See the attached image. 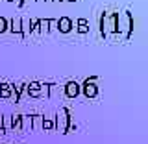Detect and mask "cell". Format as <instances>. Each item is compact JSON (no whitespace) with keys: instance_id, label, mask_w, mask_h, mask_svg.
Instances as JSON below:
<instances>
[{"instance_id":"cell-1","label":"cell","mask_w":148,"mask_h":144,"mask_svg":"<svg viewBox=\"0 0 148 144\" xmlns=\"http://www.w3.org/2000/svg\"><path fill=\"white\" fill-rule=\"evenodd\" d=\"M56 129L58 131H61L63 135H67L69 133V128H71L72 124V118H71V111H69V107H61L58 111V115H56Z\"/></svg>"},{"instance_id":"cell-2","label":"cell","mask_w":148,"mask_h":144,"mask_svg":"<svg viewBox=\"0 0 148 144\" xmlns=\"http://www.w3.org/2000/svg\"><path fill=\"white\" fill-rule=\"evenodd\" d=\"M8 30L11 31L13 35H18L21 39H26V28H24V22H22L21 17H13L8 20Z\"/></svg>"},{"instance_id":"cell-3","label":"cell","mask_w":148,"mask_h":144,"mask_svg":"<svg viewBox=\"0 0 148 144\" xmlns=\"http://www.w3.org/2000/svg\"><path fill=\"white\" fill-rule=\"evenodd\" d=\"M80 87H82L80 92H83L85 98H96V96H98V85H96V81H89L85 78L83 85H80Z\"/></svg>"},{"instance_id":"cell-4","label":"cell","mask_w":148,"mask_h":144,"mask_svg":"<svg viewBox=\"0 0 148 144\" xmlns=\"http://www.w3.org/2000/svg\"><path fill=\"white\" fill-rule=\"evenodd\" d=\"M63 91H65V96H67V98H76V96L80 94L82 87H80V83H78V81L71 80V81H67V83H65Z\"/></svg>"},{"instance_id":"cell-5","label":"cell","mask_w":148,"mask_h":144,"mask_svg":"<svg viewBox=\"0 0 148 144\" xmlns=\"http://www.w3.org/2000/svg\"><path fill=\"white\" fill-rule=\"evenodd\" d=\"M72 28H74V22L71 17H59L58 18V30L61 33H69V31H72Z\"/></svg>"},{"instance_id":"cell-6","label":"cell","mask_w":148,"mask_h":144,"mask_svg":"<svg viewBox=\"0 0 148 144\" xmlns=\"http://www.w3.org/2000/svg\"><path fill=\"white\" fill-rule=\"evenodd\" d=\"M26 92L32 98H39L41 96V81H30L26 83Z\"/></svg>"},{"instance_id":"cell-7","label":"cell","mask_w":148,"mask_h":144,"mask_svg":"<svg viewBox=\"0 0 148 144\" xmlns=\"http://www.w3.org/2000/svg\"><path fill=\"white\" fill-rule=\"evenodd\" d=\"M11 89H13V94H11V98L15 100V102H21V96L26 92V83H18V85H11Z\"/></svg>"},{"instance_id":"cell-8","label":"cell","mask_w":148,"mask_h":144,"mask_svg":"<svg viewBox=\"0 0 148 144\" xmlns=\"http://www.w3.org/2000/svg\"><path fill=\"white\" fill-rule=\"evenodd\" d=\"M11 94H13L11 83L2 81V83H0V98H11Z\"/></svg>"},{"instance_id":"cell-9","label":"cell","mask_w":148,"mask_h":144,"mask_svg":"<svg viewBox=\"0 0 148 144\" xmlns=\"http://www.w3.org/2000/svg\"><path fill=\"white\" fill-rule=\"evenodd\" d=\"M76 30H78V33H87L89 31V22H87V18H78L76 20Z\"/></svg>"},{"instance_id":"cell-10","label":"cell","mask_w":148,"mask_h":144,"mask_svg":"<svg viewBox=\"0 0 148 144\" xmlns=\"http://www.w3.org/2000/svg\"><path fill=\"white\" fill-rule=\"evenodd\" d=\"M11 128L15 131H22V115H11Z\"/></svg>"},{"instance_id":"cell-11","label":"cell","mask_w":148,"mask_h":144,"mask_svg":"<svg viewBox=\"0 0 148 144\" xmlns=\"http://www.w3.org/2000/svg\"><path fill=\"white\" fill-rule=\"evenodd\" d=\"M41 128H43L45 131H54V129H56V122H54L52 118L43 117V120H41Z\"/></svg>"},{"instance_id":"cell-12","label":"cell","mask_w":148,"mask_h":144,"mask_svg":"<svg viewBox=\"0 0 148 144\" xmlns=\"http://www.w3.org/2000/svg\"><path fill=\"white\" fill-rule=\"evenodd\" d=\"M41 120H43V117H41V115H30V129L41 128Z\"/></svg>"},{"instance_id":"cell-13","label":"cell","mask_w":148,"mask_h":144,"mask_svg":"<svg viewBox=\"0 0 148 144\" xmlns=\"http://www.w3.org/2000/svg\"><path fill=\"white\" fill-rule=\"evenodd\" d=\"M39 33H50V22H48V18H39Z\"/></svg>"},{"instance_id":"cell-14","label":"cell","mask_w":148,"mask_h":144,"mask_svg":"<svg viewBox=\"0 0 148 144\" xmlns=\"http://www.w3.org/2000/svg\"><path fill=\"white\" fill-rule=\"evenodd\" d=\"M30 31L39 33V18H30Z\"/></svg>"},{"instance_id":"cell-15","label":"cell","mask_w":148,"mask_h":144,"mask_svg":"<svg viewBox=\"0 0 148 144\" xmlns=\"http://www.w3.org/2000/svg\"><path fill=\"white\" fill-rule=\"evenodd\" d=\"M8 31V18L0 15V33H6Z\"/></svg>"},{"instance_id":"cell-16","label":"cell","mask_w":148,"mask_h":144,"mask_svg":"<svg viewBox=\"0 0 148 144\" xmlns=\"http://www.w3.org/2000/svg\"><path fill=\"white\" fill-rule=\"evenodd\" d=\"M30 128V115H22V129Z\"/></svg>"},{"instance_id":"cell-17","label":"cell","mask_w":148,"mask_h":144,"mask_svg":"<svg viewBox=\"0 0 148 144\" xmlns=\"http://www.w3.org/2000/svg\"><path fill=\"white\" fill-rule=\"evenodd\" d=\"M48 22H50V31L58 30V18H48Z\"/></svg>"},{"instance_id":"cell-18","label":"cell","mask_w":148,"mask_h":144,"mask_svg":"<svg viewBox=\"0 0 148 144\" xmlns=\"http://www.w3.org/2000/svg\"><path fill=\"white\" fill-rule=\"evenodd\" d=\"M0 131H6L4 129V115H0Z\"/></svg>"},{"instance_id":"cell-19","label":"cell","mask_w":148,"mask_h":144,"mask_svg":"<svg viewBox=\"0 0 148 144\" xmlns=\"http://www.w3.org/2000/svg\"><path fill=\"white\" fill-rule=\"evenodd\" d=\"M87 80H89V81H98V76H89Z\"/></svg>"},{"instance_id":"cell-20","label":"cell","mask_w":148,"mask_h":144,"mask_svg":"<svg viewBox=\"0 0 148 144\" xmlns=\"http://www.w3.org/2000/svg\"><path fill=\"white\" fill-rule=\"evenodd\" d=\"M8 2H18V0H8Z\"/></svg>"},{"instance_id":"cell-21","label":"cell","mask_w":148,"mask_h":144,"mask_svg":"<svg viewBox=\"0 0 148 144\" xmlns=\"http://www.w3.org/2000/svg\"><path fill=\"white\" fill-rule=\"evenodd\" d=\"M67 2H76V0H67Z\"/></svg>"},{"instance_id":"cell-22","label":"cell","mask_w":148,"mask_h":144,"mask_svg":"<svg viewBox=\"0 0 148 144\" xmlns=\"http://www.w3.org/2000/svg\"><path fill=\"white\" fill-rule=\"evenodd\" d=\"M54 2H63V0H54Z\"/></svg>"},{"instance_id":"cell-23","label":"cell","mask_w":148,"mask_h":144,"mask_svg":"<svg viewBox=\"0 0 148 144\" xmlns=\"http://www.w3.org/2000/svg\"><path fill=\"white\" fill-rule=\"evenodd\" d=\"M37 2H43V0H37Z\"/></svg>"}]
</instances>
